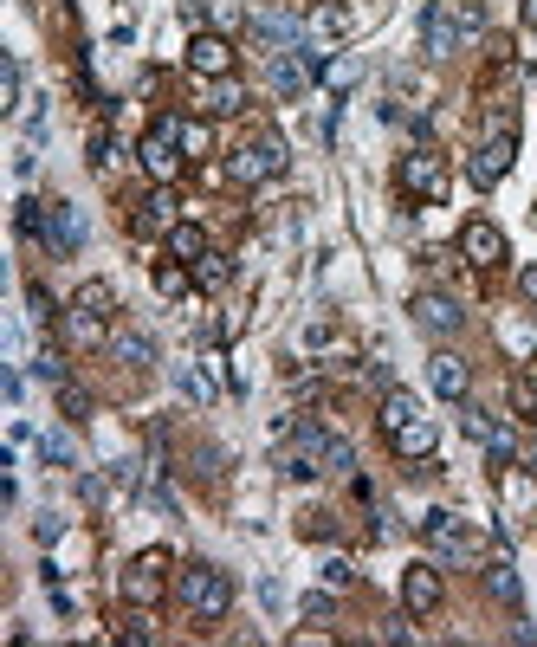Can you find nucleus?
Listing matches in <instances>:
<instances>
[{"label":"nucleus","mask_w":537,"mask_h":647,"mask_svg":"<svg viewBox=\"0 0 537 647\" xmlns=\"http://www.w3.org/2000/svg\"><path fill=\"white\" fill-rule=\"evenodd\" d=\"M175 589H182V609L195 615V622H227V609H233L227 570H214V563H188V570L175 576Z\"/></svg>","instance_id":"f257e3e1"},{"label":"nucleus","mask_w":537,"mask_h":647,"mask_svg":"<svg viewBox=\"0 0 537 647\" xmlns=\"http://www.w3.org/2000/svg\"><path fill=\"white\" fill-rule=\"evenodd\" d=\"M279 169H285V143H279V136H253L246 149H233V156H227V182H240V188L272 182Z\"/></svg>","instance_id":"f03ea898"},{"label":"nucleus","mask_w":537,"mask_h":647,"mask_svg":"<svg viewBox=\"0 0 537 647\" xmlns=\"http://www.w3.org/2000/svg\"><path fill=\"white\" fill-rule=\"evenodd\" d=\"M512 162H518V136H512V130H505V123H499V130H492L486 143L473 149V162H466V175H473V188H499L505 175H512Z\"/></svg>","instance_id":"7ed1b4c3"},{"label":"nucleus","mask_w":537,"mask_h":647,"mask_svg":"<svg viewBox=\"0 0 537 647\" xmlns=\"http://www.w3.org/2000/svg\"><path fill=\"white\" fill-rule=\"evenodd\" d=\"M162 589H169V557H162V550H143V557L123 570V602H130V609H156Z\"/></svg>","instance_id":"20e7f679"},{"label":"nucleus","mask_w":537,"mask_h":647,"mask_svg":"<svg viewBox=\"0 0 537 647\" xmlns=\"http://www.w3.org/2000/svg\"><path fill=\"white\" fill-rule=\"evenodd\" d=\"M421 538H428V550L440 563H466V557H473V538H466V525L453 512H428V518H421Z\"/></svg>","instance_id":"39448f33"},{"label":"nucleus","mask_w":537,"mask_h":647,"mask_svg":"<svg viewBox=\"0 0 537 647\" xmlns=\"http://www.w3.org/2000/svg\"><path fill=\"white\" fill-rule=\"evenodd\" d=\"M402 188H408V195L440 201V195H447V162H440L434 149H415V156H402Z\"/></svg>","instance_id":"423d86ee"},{"label":"nucleus","mask_w":537,"mask_h":647,"mask_svg":"<svg viewBox=\"0 0 537 647\" xmlns=\"http://www.w3.org/2000/svg\"><path fill=\"white\" fill-rule=\"evenodd\" d=\"M460 253L473 259L479 272H492V266L505 259V233L492 227V220H466V227H460Z\"/></svg>","instance_id":"0eeeda50"},{"label":"nucleus","mask_w":537,"mask_h":647,"mask_svg":"<svg viewBox=\"0 0 537 647\" xmlns=\"http://www.w3.org/2000/svg\"><path fill=\"white\" fill-rule=\"evenodd\" d=\"M415 324L434 330V337H460V330H466V311L453 305L447 292H421V298H415Z\"/></svg>","instance_id":"6e6552de"},{"label":"nucleus","mask_w":537,"mask_h":647,"mask_svg":"<svg viewBox=\"0 0 537 647\" xmlns=\"http://www.w3.org/2000/svg\"><path fill=\"white\" fill-rule=\"evenodd\" d=\"M39 240H46L52 253H78V246H85V220H78L72 201H52L46 208V233H39Z\"/></svg>","instance_id":"1a4fd4ad"},{"label":"nucleus","mask_w":537,"mask_h":647,"mask_svg":"<svg viewBox=\"0 0 537 647\" xmlns=\"http://www.w3.org/2000/svg\"><path fill=\"white\" fill-rule=\"evenodd\" d=\"M130 227L143 233V240H156V233H169V227H175V195H169V188H149V195H143V201H136V208H130Z\"/></svg>","instance_id":"9d476101"},{"label":"nucleus","mask_w":537,"mask_h":647,"mask_svg":"<svg viewBox=\"0 0 537 647\" xmlns=\"http://www.w3.org/2000/svg\"><path fill=\"white\" fill-rule=\"evenodd\" d=\"M453 46H460V20H453V13L434 0V7L421 13V52H428V59H447Z\"/></svg>","instance_id":"9b49d317"},{"label":"nucleus","mask_w":537,"mask_h":647,"mask_svg":"<svg viewBox=\"0 0 537 647\" xmlns=\"http://www.w3.org/2000/svg\"><path fill=\"white\" fill-rule=\"evenodd\" d=\"M428 382H434V395H447V402H466V389H473V369H466V356L440 350L434 363H428Z\"/></svg>","instance_id":"f8f14e48"},{"label":"nucleus","mask_w":537,"mask_h":647,"mask_svg":"<svg viewBox=\"0 0 537 647\" xmlns=\"http://www.w3.org/2000/svg\"><path fill=\"white\" fill-rule=\"evenodd\" d=\"M188 65H195L201 78H227V72H233V46H227V33H195V46H188Z\"/></svg>","instance_id":"ddd939ff"},{"label":"nucleus","mask_w":537,"mask_h":647,"mask_svg":"<svg viewBox=\"0 0 537 647\" xmlns=\"http://www.w3.org/2000/svg\"><path fill=\"white\" fill-rule=\"evenodd\" d=\"M402 602H408V615H434L440 609V570L434 563H415V570L402 576Z\"/></svg>","instance_id":"4468645a"},{"label":"nucleus","mask_w":537,"mask_h":647,"mask_svg":"<svg viewBox=\"0 0 537 647\" xmlns=\"http://www.w3.org/2000/svg\"><path fill=\"white\" fill-rule=\"evenodd\" d=\"M188 20H208V33H240L246 26V7L240 0H182Z\"/></svg>","instance_id":"2eb2a0df"},{"label":"nucleus","mask_w":537,"mask_h":647,"mask_svg":"<svg viewBox=\"0 0 537 647\" xmlns=\"http://www.w3.org/2000/svg\"><path fill=\"white\" fill-rule=\"evenodd\" d=\"M460 421H466V434H473V440H479V447H486V453H492V460H512V434H505V428H499V421H492V415H486V408H466V415H460Z\"/></svg>","instance_id":"dca6fc26"},{"label":"nucleus","mask_w":537,"mask_h":647,"mask_svg":"<svg viewBox=\"0 0 537 647\" xmlns=\"http://www.w3.org/2000/svg\"><path fill=\"white\" fill-rule=\"evenodd\" d=\"M201 110H208V117H240L246 110V85L240 78H208V98H201Z\"/></svg>","instance_id":"f3484780"},{"label":"nucleus","mask_w":537,"mask_h":647,"mask_svg":"<svg viewBox=\"0 0 537 647\" xmlns=\"http://www.w3.org/2000/svg\"><path fill=\"white\" fill-rule=\"evenodd\" d=\"M382 434H402L408 428V421H421V402H415V395H408V389H389V395H382Z\"/></svg>","instance_id":"a211bd4d"},{"label":"nucleus","mask_w":537,"mask_h":647,"mask_svg":"<svg viewBox=\"0 0 537 647\" xmlns=\"http://www.w3.org/2000/svg\"><path fill=\"white\" fill-rule=\"evenodd\" d=\"M389 447L402 453V460H428V453H434V421H428V415H421V421H408L402 434H389Z\"/></svg>","instance_id":"6ab92c4d"},{"label":"nucleus","mask_w":537,"mask_h":647,"mask_svg":"<svg viewBox=\"0 0 537 647\" xmlns=\"http://www.w3.org/2000/svg\"><path fill=\"white\" fill-rule=\"evenodd\" d=\"M110 356L130 363V369H149V363H156V343H149L143 330H117V337H110Z\"/></svg>","instance_id":"aec40b11"},{"label":"nucleus","mask_w":537,"mask_h":647,"mask_svg":"<svg viewBox=\"0 0 537 647\" xmlns=\"http://www.w3.org/2000/svg\"><path fill=\"white\" fill-rule=\"evenodd\" d=\"M162 240H169V253H175V259H188V266H195V259L208 253V233H201L195 220H175V227L162 233Z\"/></svg>","instance_id":"412c9836"},{"label":"nucleus","mask_w":537,"mask_h":647,"mask_svg":"<svg viewBox=\"0 0 537 647\" xmlns=\"http://www.w3.org/2000/svg\"><path fill=\"white\" fill-rule=\"evenodd\" d=\"M104 324H110V318H91V311H65V337H72L78 350H104Z\"/></svg>","instance_id":"4be33fe9"},{"label":"nucleus","mask_w":537,"mask_h":647,"mask_svg":"<svg viewBox=\"0 0 537 647\" xmlns=\"http://www.w3.org/2000/svg\"><path fill=\"white\" fill-rule=\"evenodd\" d=\"M72 311H91V318H110V311H117V292H110L104 279H85V285H78V298H72Z\"/></svg>","instance_id":"5701e85b"},{"label":"nucleus","mask_w":537,"mask_h":647,"mask_svg":"<svg viewBox=\"0 0 537 647\" xmlns=\"http://www.w3.org/2000/svg\"><path fill=\"white\" fill-rule=\"evenodd\" d=\"M188 272H195V285H201V292H220V285L233 279V266H227V259H220V253H201V259H195V266H188Z\"/></svg>","instance_id":"b1692460"},{"label":"nucleus","mask_w":537,"mask_h":647,"mask_svg":"<svg viewBox=\"0 0 537 647\" xmlns=\"http://www.w3.org/2000/svg\"><path fill=\"white\" fill-rule=\"evenodd\" d=\"M486 589H492L499 602H518V570H512L505 557H492V563H486Z\"/></svg>","instance_id":"393cba45"},{"label":"nucleus","mask_w":537,"mask_h":647,"mask_svg":"<svg viewBox=\"0 0 537 647\" xmlns=\"http://www.w3.org/2000/svg\"><path fill=\"white\" fill-rule=\"evenodd\" d=\"M59 415L65 421H91V395L78 382H59Z\"/></svg>","instance_id":"a878e982"},{"label":"nucleus","mask_w":537,"mask_h":647,"mask_svg":"<svg viewBox=\"0 0 537 647\" xmlns=\"http://www.w3.org/2000/svg\"><path fill=\"white\" fill-rule=\"evenodd\" d=\"M13 227H20L26 240H39V233H46V201H20V208H13Z\"/></svg>","instance_id":"bb28decb"},{"label":"nucleus","mask_w":537,"mask_h":647,"mask_svg":"<svg viewBox=\"0 0 537 647\" xmlns=\"http://www.w3.org/2000/svg\"><path fill=\"white\" fill-rule=\"evenodd\" d=\"M356 466V447L343 434H330V447H324V473H350Z\"/></svg>","instance_id":"cd10ccee"},{"label":"nucleus","mask_w":537,"mask_h":647,"mask_svg":"<svg viewBox=\"0 0 537 647\" xmlns=\"http://www.w3.org/2000/svg\"><path fill=\"white\" fill-rule=\"evenodd\" d=\"M499 337H505V350H512V356H531V350H537V330H531V324H505Z\"/></svg>","instance_id":"c85d7f7f"},{"label":"nucleus","mask_w":537,"mask_h":647,"mask_svg":"<svg viewBox=\"0 0 537 647\" xmlns=\"http://www.w3.org/2000/svg\"><path fill=\"white\" fill-rule=\"evenodd\" d=\"M26 305H33V324H52V318H59V305H52L46 285H26Z\"/></svg>","instance_id":"c756f323"},{"label":"nucleus","mask_w":537,"mask_h":647,"mask_svg":"<svg viewBox=\"0 0 537 647\" xmlns=\"http://www.w3.org/2000/svg\"><path fill=\"white\" fill-rule=\"evenodd\" d=\"M512 408H518L525 421H537V382H525V376L512 382Z\"/></svg>","instance_id":"7c9ffc66"},{"label":"nucleus","mask_w":537,"mask_h":647,"mask_svg":"<svg viewBox=\"0 0 537 647\" xmlns=\"http://www.w3.org/2000/svg\"><path fill=\"white\" fill-rule=\"evenodd\" d=\"M13 104H20V65H0V110H13Z\"/></svg>","instance_id":"2f4dec72"},{"label":"nucleus","mask_w":537,"mask_h":647,"mask_svg":"<svg viewBox=\"0 0 537 647\" xmlns=\"http://www.w3.org/2000/svg\"><path fill=\"white\" fill-rule=\"evenodd\" d=\"M156 292H162V298H182V292H188V272H182V266H162V272H156Z\"/></svg>","instance_id":"473e14b6"},{"label":"nucleus","mask_w":537,"mask_h":647,"mask_svg":"<svg viewBox=\"0 0 537 647\" xmlns=\"http://www.w3.org/2000/svg\"><path fill=\"white\" fill-rule=\"evenodd\" d=\"M117 635H123V641H136V647H143V641H156V628H149V622H143V609H136V615H130V622H123V628H117Z\"/></svg>","instance_id":"72a5a7b5"},{"label":"nucleus","mask_w":537,"mask_h":647,"mask_svg":"<svg viewBox=\"0 0 537 647\" xmlns=\"http://www.w3.org/2000/svg\"><path fill=\"white\" fill-rule=\"evenodd\" d=\"M39 447H46V460L72 466V440H65V434H46V440H39Z\"/></svg>","instance_id":"f704fd0d"},{"label":"nucleus","mask_w":537,"mask_h":647,"mask_svg":"<svg viewBox=\"0 0 537 647\" xmlns=\"http://www.w3.org/2000/svg\"><path fill=\"white\" fill-rule=\"evenodd\" d=\"M33 376H46V382H65V363H59V350H46V356H39V363H33Z\"/></svg>","instance_id":"c9c22d12"},{"label":"nucleus","mask_w":537,"mask_h":647,"mask_svg":"<svg viewBox=\"0 0 537 647\" xmlns=\"http://www.w3.org/2000/svg\"><path fill=\"white\" fill-rule=\"evenodd\" d=\"M220 466H227V453H214V447H201V453H195V473H201V479H214Z\"/></svg>","instance_id":"e433bc0d"},{"label":"nucleus","mask_w":537,"mask_h":647,"mask_svg":"<svg viewBox=\"0 0 537 647\" xmlns=\"http://www.w3.org/2000/svg\"><path fill=\"white\" fill-rule=\"evenodd\" d=\"M350 576H356V570H350V563H343V557H330V563H324V583H330V589H343V583H350Z\"/></svg>","instance_id":"4c0bfd02"},{"label":"nucleus","mask_w":537,"mask_h":647,"mask_svg":"<svg viewBox=\"0 0 537 647\" xmlns=\"http://www.w3.org/2000/svg\"><path fill=\"white\" fill-rule=\"evenodd\" d=\"M110 162V130H91V169H104Z\"/></svg>","instance_id":"58836bf2"},{"label":"nucleus","mask_w":537,"mask_h":647,"mask_svg":"<svg viewBox=\"0 0 537 647\" xmlns=\"http://www.w3.org/2000/svg\"><path fill=\"white\" fill-rule=\"evenodd\" d=\"M182 149H195V156H201V149H208V130H201V123H182Z\"/></svg>","instance_id":"ea45409f"},{"label":"nucleus","mask_w":537,"mask_h":647,"mask_svg":"<svg viewBox=\"0 0 537 647\" xmlns=\"http://www.w3.org/2000/svg\"><path fill=\"white\" fill-rule=\"evenodd\" d=\"M518 292H525L531 305H537V266H525V272H518Z\"/></svg>","instance_id":"a19ab883"},{"label":"nucleus","mask_w":537,"mask_h":647,"mask_svg":"<svg viewBox=\"0 0 537 647\" xmlns=\"http://www.w3.org/2000/svg\"><path fill=\"white\" fill-rule=\"evenodd\" d=\"M525 26H531V33H537V0H525Z\"/></svg>","instance_id":"79ce46f5"},{"label":"nucleus","mask_w":537,"mask_h":647,"mask_svg":"<svg viewBox=\"0 0 537 647\" xmlns=\"http://www.w3.org/2000/svg\"><path fill=\"white\" fill-rule=\"evenodd\" d=\"M531 473H537V440H531Z\"/></svg>","instance_id":"37998d69"},{"label":"nucleus","mask_w":537,"mask_h":647,"mask_svg":"<svg viewBox=\"0 0 537 647\" xmlns=\"http://www.w3.org/2000/svg\"><path fill=\"white\" fill-rule=\"evenodd\" d=\"M292 7H298V0H292Z\"/></svg>","instance_id":"c03bdc74"}]
</instances>
